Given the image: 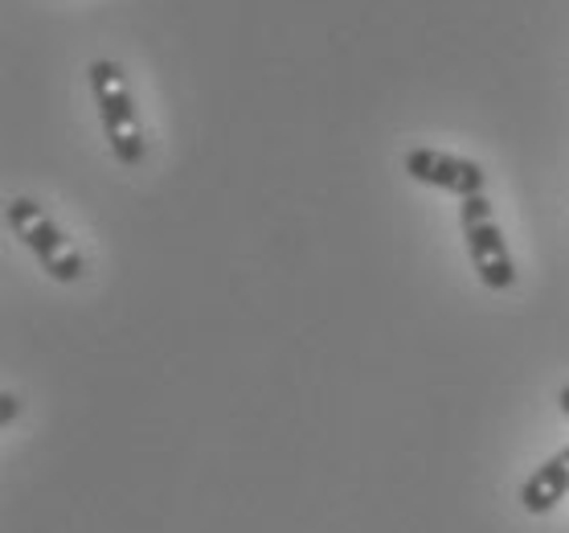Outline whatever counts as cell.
<instances>
[{
	"label": "cell",
	"mask_w": 569,
	"mask_h": 533,
	"mask_svg": "<svg viewBox=\"0 0 569 533\" xmlns=\"http://www.w3.org/2000/svg\"><path fill=\"white\" fill-rule=\"evenodd\" d=\"M4 226L13 230V238H21V247L41 263V272L50 275L53 284H78L87 275V255L70 243V235L33 197H9L4 201Z\"/></svg>",
	"instance_id": "obj_1"
},
{
	"label": "cell",
	"mask_w": 569,
	"mask_h": 533,
	"mask_svg": "<svg viewBox=\"0 0 569 533\" xmlns=\"http://www.w3.org/2000/svg\"><path fill=\"white\" fill-rule=\"evenodd\" d=\"M0 403H4V406H0V427H9V423L17 418V411H21V406H17L13 394H0Z\"/></svg>",
	"instance_id": "obj_6"
},
{
	"label": "cell",
	"mask_w": 569,
	"mask_h": 533,
	"mask_svg": "<svg viewBox=\"0 0 569 533\" xmlns=\"http://www.w3.org/2000/svg\"><path fill=\"white\" fill-rule=\"evenodd\" d=\"M459 230H463L467 255H471L479 284L488 287V292H508V287L517 284V263H512V250H508L505 230H500L488 197L479 194L459 201Z\"/></svg>",
	"instance_id": "obj_3"
},
{
	"label": "cell",
	"mask_w": 569,
	"mask_h": 533,
	"mask_svg": "<svg viewBox=\"0 0 569 533\" xmlns=\"http://www.w3.org/2000/svg\"><path fill=\"white\" fill-rule=\"evenodd\" d=\"M557 406H561V415H569V386H561V394H557Z\"/></svg>",
	"instance_id": "obj_7"
},
{
	"label": "cell",
	"mask_w": 569,
	"mask_h": 533,
	"mask_svg": "<svg viewBox=\"0 0 569 533\" xmlns=\"http://www.w3.org/2000/svg\"><path fill=\"white\" fill-rule=\"evenodd\" d=\"M566 496H569V443L529 472V481L520 484V509L532 513V517H545V513H553Z\"/></svg>",
	"instance_id": "obj_5"
},
{
	"label": "cell",
	"mask_w": 569,
	"mask_h": 533,
	"mask_svg": "<svg viewBox=\"0 0 569 533\" xmlns=\"http://www.w3.org/2000/svg\"><path fill=\"white\" fill-rule=\"evenodd\" d=\"M87 79H91L94 107H99V124H103V136H107V144H111V157H116L119 165H128V169L143 165L148 144H143L140 111H136L131 87H128V79H123V66L111 62V58H99V62H91Z\"/></svg>",
	"instance_id": "obj_2"
},
{
	"label": "cell",
	"mask_w": 569,
	"mask_h": 533,
	"mask_svg": "<svg viewBox=\"0 0 569 533\" xmlns=\"http://www.w3.org/2000/svg\"><path fill=\"white\" fill-rule=\"evenodd\" d=\"M406 172H410L418 185L455 194L459 201H463V197H479L483 185H488L483 165H476V160H467V157H455V152H442V148H410V152H406Z\"/></svg>",
	"instance_id": "obj_4"
}]
</instances>
